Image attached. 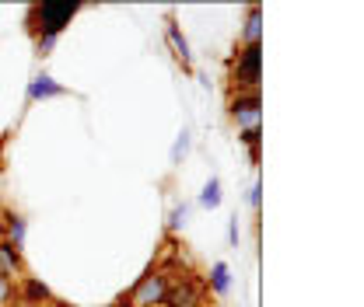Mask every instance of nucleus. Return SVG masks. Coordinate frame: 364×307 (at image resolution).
Here are the masks:
<instances>
[{
  "mask_svg": "<svg viewBox=\"0 0 364 307\" xmlns=\"http://www.w3.org/2000/svg\"><path fill=\"white\" fill-rule=\"evenodd\" d=\"M28 94H32V98H49V94H60V88L53 84V77H39V81L32 84Z\"/></svg>",
  "mask_w": 364,
  "mask_h": 307,
  "instance_id": "obj_10",
  "label": "nucleus"
},
{
  "mask_svg": "<svg viewBox=\"0 0 364 307\" xmlns=\"http://www.w3.org/2000/svg\"><path fill=\"white\" fill-rule=\"evenodd\" d=\"M186 147H189V140H186V133H182V140L176 143V157H179V154H186Z\"/></svg>",
  "mask_w": 364,
  "mask_h": 307,
  "instance_id": "obj_15",
  "label": "nucleus"
},
{
  "mask_svg": "<svg viewBox=\"0 0 364 307\" xmlns=\"http://www.w3.org/2000/svg\"><path fill=\"white\" fill-rule=\"evenodd\" d=\"M231 119L238 123V130L245 136H259V94H245V98H235L231 101Z\"/></svg>",
  "mask_w": 364,
  "mask_h": 307,
  "instance_id": "obj_2",
  "label": "nucleus"
},
{
  "mask_svg": "<svg viewBox=\"0 0 364 307\" xmlns=\"http://www.w3.org/2000/svg\"><path fill=\"white\" fill-rule=\"evenodd\" d=\"M0 276L4 279H18V276H25V269H21V252H14L11 245H0Z\"/></svg>",
  "mask_w": 364,
  "mask_h": 307,
  "instance_id": "obj_6",
  "label": "nucleus"
},
{
  "mask_svg": "<svg viewBox=\"0 0 364 307\" xmlns=\"http://www.w3.org/2000/svg\"><path fill=\"white\" fill-rule=\"evenodd\" d=\"M259 45H245V52H238V63H235V84H249L256 88L259 84Z\"/></svg>",
  "mask_w": 364,
  "mask_h": 307,
  "instance_id": "obj_4",
  "label": "nucleus"
},
{
  "mask_svg": "<svg viewBox=\"0 0 364 307\" xmlns=\"http://www.w3.org/2000/svg\"><path fill=\"white\" fill-rule=\"evenodd\" d=\"M165 290H168V279L161 272H151L136 283V290L130 294V307H154L165 301Z\"/></svg>",
  "mask_w": 364,
  "mask_h": 307,
  "instance_id": "obj_3",
  "label": "nucleus"
},
{
  "mask_svg": "<svg viewBox=\"0 0 364 307\" xmlns=\"http://www.w3.org/2000/svg\"><path fill=\"white\" fill-rule=\"evenodd\" d=\"M161 304L168 307H196L200 304V290L193 283H179V286H168L165 290V301Z\"/></svg>",
  "mask_w": 364,
  "mask_h": 307,
  "instance_id": "obj_5",
  "label": "nucleus"
},
{
  "mask_svg": "<svg viewBox=\"0 0 364 307\" xmlns=\"http://www.w3.org/2000/svg\"><path fill=\"white\" fill-rule=\"evenodd\" d=\"M4 238H7V230H4V223H0V245H4Z\"/></svg>",
  "mask_w": 364,
  "mask_h": 307,
  "instance_id": "obj_16",
  "label": "nucleus"
},
{
  "mask_svg": "<svg viewBox=\"0 0 364 307\" xmlns=\"http://www.w3.org/2000/svg\"><path fill=\"white\" fill-rule=\"evenodd\" d=\"M259 32H263V28H259V7H252V11H249V21H245V43L259 45Z\"/></svg>",
  "mask_w": 364,
  "mask_h": 307,
  "instance_id": "obj_8",
  "label": "nucleus"
},
{
  "mask_svg": "<svg viewBox=\"0 0 364 307\" xmlns=\"http://www.w3.org/2000/svg\"><path fill=\"white\" fill-rule=\"evenodd\" d=\"M77 14V4H56V0H46V4H36L32 7V32H46V39H53L70 18Z\"/></svg>",
  "mask_w": 364,
  "mask_h": 307,
  "instance_id": "obj_1",
  "label": "nucleus"
},
{
  "mask_svg": "<svg viewBox=\"0 0 364 307\" xmlns=\"http://www.w3.org/2000/svg\"><path fill=\"white\" fill-rule=\"evenodd\" d=\"M189 217V206H182V210H176V213H172V227H179L182 220Z\"/></svg>",
  "mask_w": 364,
  "mask_h": 307,
  "instance_id": "obj_14",
  "label": "nucleus"
},
{
  "mask_svg": "<svg viewBox=\"0 0 364 307\" xmlns=\"http://www.w3.org/2000/svg\"><path fill=\"white\" fill-rule=\"evenodd\" d=\"M14 301H18V290H14V283L0 276V307H14Z\"/></svg>",
  "mask_w": 364,
  "mask_h": 307,
  "instance_id": "obj_11",
  "label": "nucleus"
},
{
  "mask_svg": "<svg viewBox=\"0 0 364 307\" xmlns=\"http://www.w3.org/2000/svg\"><path fill=\"white\" fill-rule=\"evenodd\" d=\"M168 35H172V43H176V49H179L182 60H189V45H186V39H179V32H176V28H168Z\"/></svg>",
  "mask_w": 364,
  "mask_h": 307,
  "instance_id": "obj_13",
  "label": "nucleus"
},
{
  "mask_svg": "<svg viewBox=\"0 0 364 307\" xmlns=\"http://www.w3.org/2000/svg\"><path fill=\"white\" fill-rule=\"evenodd\" d=\"M210 279H214V290H218V294H225L228 290V265L225 262L214 265V276H210Z\"/></svg>",
  "mask_w": 364,
  "mask_h": 307,
  "instance_id": "obj_12",
  "label": "nucleus"
},
{
  "mask_svg": "<svg viewBox=\"0 0 364 307\" xmlns=\"http://www.w3.org/2000/svg\"><path fill=\"white\" fill-rule=\"evenodd\" d=\"M218 203H221V182H218V178H210V182H207V189H203V196H200V206L214 210Z\"/></svg>",
  "mask_w": 364,
  "mask_h": 307,
  "instance_id": "obj_7",
  "label": "nucleus"
},
{
  "mask_svg": "<svg viewBox=\"0 0 364 307\" xmlns=\"http://www.w3.org/2000/svg\"><path fill=\"white\" fill-rule=\"evenodd\" d=\"M4 230H7V238H11V248H14V252H21V241H25V223L14 217L7 227H4Z\"/></svg>",
  "mask_w": 364,
  "mask_h": 307,
  "instance_id": "obj_9",
  "label": "nucleus"
}]
</instances>
